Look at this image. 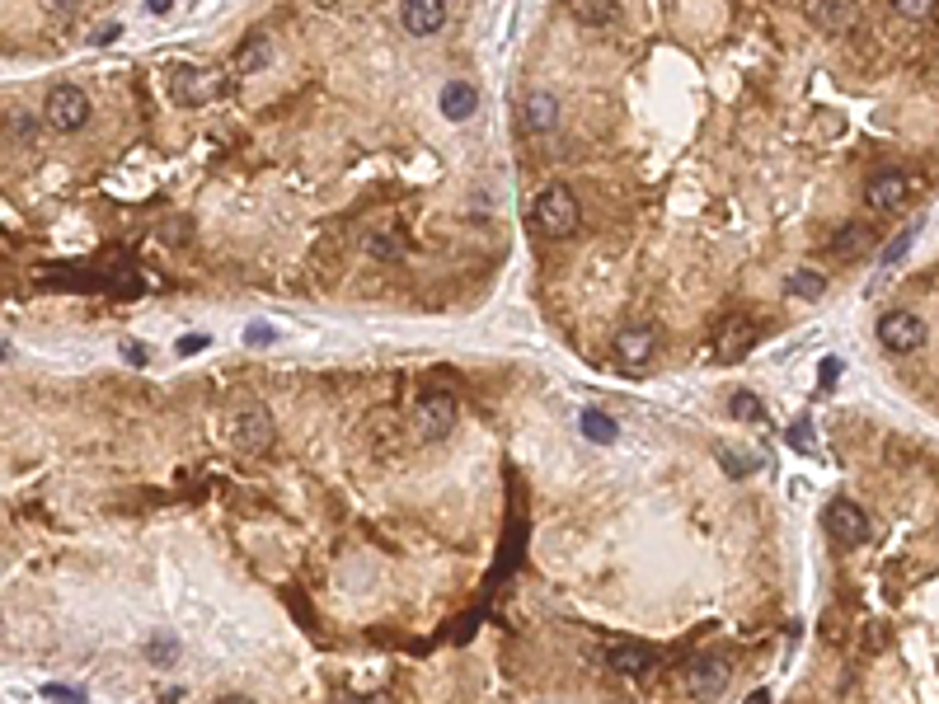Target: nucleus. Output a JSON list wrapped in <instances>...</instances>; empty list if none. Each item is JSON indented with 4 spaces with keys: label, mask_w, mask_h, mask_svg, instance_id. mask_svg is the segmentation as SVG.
Here are the masks:
<instances>
[{
    "label": "nucleus",
    "mask_w": 939,
    "mask_h": 704,
    "mask_svg": "<svg viewBox=\"0 0 939 704\" xmlns=\"http://www.w3.org/2000/svg\"><path fill=\"white\" fill-rule=\"evenodd\" d=\"M686 686H691L695 700H709V695H724L728 686V667L719 658H700L691 662V672H686Z\"/></svg>",
    "instance_id": "13"
},
{
    "label": "nucleus",
    "mask_w": 939,
    "mask_h": 704,
    "mask_svg": "<svg viewBox=\"0 0 939 704\" xmlns=\"http://www.w3.org/2000/svg\"><path fill=\"white\" fill-rule=\"evenodd\" d=\"M907 198H911V179L902 169H878V174H869V184H864V207H869V212H897Z\"/></svg>",
    "instance_id": "7"
},
{
    "label": "nucleus",
    "mask_w": 939,
    "mask_h": 704,
    "mask_svg": "<svg viewBox=\"0 0 939 704\" xmlns=\"http://www.w3.org/2000/svg\"><path fill=\"white\" fill-rule=\"evenodd\" d=\"M43 118L52 132H80V127L90 123V99H85V90H76V85H57V90L47 94Z\"/></svg>",
    "instance_id": "4"
},
{
    "label": "nucleus",
    "mask_w": 939,
    "mask_h": 704,
    "mask_svg": "<svg viewBox=\"0 0 939 704\" xmlns=\"http://www.w3.org/2000/svg\"><path fill=\"white\" fill-rule=\"evenodd\" d=\"M43 695L47 700H85V690L76 686H43Z\"/></svg>",
    "instance_id": "25"
},
{
    "label": "nucleus",
    "mask_w": 939,
    "mask_h": 704,
    "mask_svg": "<svg viewBox=\"0 0 939 704\" xmlns=\"http://www.w3.org/2000/svg\"><path fill=\"white\" fill-rule=\"evenodd\" d=\"M907 245H911V230H902V235H897L893 245H888V263L902 259V254H907Z\"/></svg>",
    "instance_id": "26"
},
{
    "label": "nucleus",
    "mask_w": 939,
    "mask_h": 704,
    "mask_svg": "<svg viewBox=\"0 0 939 704\" xmlns=\"http://www.w3.org/2000/svg\"><path fill=\"white\" fill-rule=\"evenodd\" d=\"M653 348H658V329L653 324H625L616 334V357L625 367H644L648 357H653Z\"/></svg>",
    "instance_id": "11"
},
{
    "label": "nucleus",
    "mask_w": 939,
    "mask_h": 704,
    "mask_svg": "<svg viewBox=\"0 0 939 704\" xmlns=\"http://www.w3.org/2000/svg\"><path fill=\"white\" fill-rule=\"evenodd\" d=\"M400 24L409 38H432V33H442L447 29V0H404Z\"/></svg>",
    "instance_id": "9"
},
{
    "label": "nucleus",
    "mask_w": 939,
    "mask_h": 704,
    "mask_svg": "<svg viewBox=\"0 0 939 704\" xmlns=\"http://www.w3.org/2000/svg\"><path fill=\"white\" fill-rule=\"evenodd\" d=\"M789 296H799V301H822V291H827V277L813 273V268H799V273H789Z\"/></svg>",
    "instance_id": "20"
},
{
    "label": "nucleus",
    "mask_w": 939,
    "mask_h": 704,
    "mask_svg": "<svg viewBox=\"0 0 939 704\" xmlns=\"http://www.w3.org/2000/svg\"><path fill=\"white\" fill-rule=\"evenodd\" d=\"M123 357H132V362L141 367V362H146V348H141V343H123Z\"/></svg>",
    "instance_id": "28"
},
{
    "label": "nucleus",
    "mask_w": 939,
    "mask_h": 704,
    "mask_svg": "<svg viewBox=\"0 0 939 704\" xmlns=\"http://www.w3.org/2000/svg\"><path fill=\"white\" fill-rule=\"evenodd\" d=\"M869 245H874V235L864 226H846L832 235V254H841V259H855V254H864Z\"/></svg>",
    "instance_id": "19"
},
{
    "label": "nucleus",
    "mask_w": 939,
    "mask_h": 704,
    "mask_svg": "<svg viewBox=\"0 0 939 704\" xmlns=\"http://www.w3.org/2000/svg\"><path fill=\"white\" fill-rule=\"evenodd\" d=\"M273 437H278V428H273V414H268L263 404H245V409L235 414L231 442L240 456H268V451H273Z\"/></svg>",
    "instance_id": "2"
},
{
    "label": "nucleus",
    "mask_w": 939,
    "mask_h": 704,
    "mask_svg": "<svg viewBox=\"0 0 939 704\" xmlns=\"http://www.w3.org/2000/svg\"><path fill=\"white\" fill-rule=\"evenodd\" d=\"M569 15L587 29H611L616 24V0H569Z\"/></svg>",
    "instance_id": "17"
},
{
    "label": "nucleus",
    "mask_w": 939,
    "mask_h": 704,
    "mask_svg": "<svg viewBox=\"0 0 939 704\" xmlns=\"http://www.w3.org/2000/svg\"><path fill=\"white\" fill-rule=\"evenodd\" d=\"M371 254L376 259H400V245H390L385 235H371Z\"/></svg>",
    "instance_id": "24"
},
{
    "label": "nucleus",
    "mask_w": 939,
    "mask_h": 704,
    "mask_svg": "<svg viewBox=\"0 0 939 704\" xmlns=\"http://www.w3.org/2000/svg\"><path fill=\"white\" fill-rule=\"evenodd\" d=\"M268 62H273V38L268 33H249L245 43L235 47V71L240 76H259Z\"/></svg>",
    "instance_id": "15"
},
{
    "label": "nucleus",
    "mask_w": 939,
    "mask_h": 704,
    "mask_svg": "<svg viewBox=\"0 0 939 704\" xmlns=\"http://www.w3.org/2000/svg\"><path fill=\"white\" fill-rule=\"evenodd\" d=\"M893 10L902 19H911V24H921V19L935 15V0H893Z\"/></svg>",
    "instance_id": "22"
},
{
    "label": "nucleus",
    "mask_w": 939,
    "mask_h": 704,
    "mask_svg": "<svg viewBox=\"0 0 939 704\" xmlns=\"http://www.w3.org/2000/svg\"><path fill=\"white\" fill-rule=\"evenodd\" d=\"M878 343H883V352H893V357H911V352L925 348V320L916 310H888V315L878 320Z\"/></svg>",
    "instance_id": "3"
},
{
    "label": "nucleus",
    "mask_w": 939,
    "mask_h": 704,
    "mask_svg": "<svg viewBox=\"0 0 939 704\" xmlns=\"http://www.w3.org/2000/svg\"><path fill=\"white\" fill-rule=\"evenodd\" d=\"M578 221H583V212H578L573 188L545 184L536 198H531V226H536V235H545V240H569L573 230H578Z\"/></svg>",
    "instance_id": "1"
},
{
    "label": "nucleus",
    "mask_w": 939,
    "mask_h": 704,
    "mask_svg": "<svg viewBox=\"0 0 939 704\" xmlns=\"http://www.w3.org/2000/svg\"><path fill=\"white\" fill-rule=\"evenodd\" d=\"M475 108H479V94L470 80H451L447 90H442V118H451V123H465Z\"/></svg>",
    "instance_id": "16"
},
{
    "label": "nucleus",
    "mask_w": 939,
    "mask_h": 704,
    "mask_svg": "<svg viewBox=\"0 0 939 704\" xmlns=\"http://www.w3.org/2000/svg\"><path fill=\"white\" fill-rule=\"evenodd\" d=\"M249 343H273V329H249Z\"/></svg>",
    "instance_id": "30"
},
{
    "label": "nucleus",
    "mask_w": 939,
    "mask_h": 704,
    "mask_svg": "<svg viewBox=\"0 0 939 704\" xmlns=\"http://www.w3.org/2000/svg\"><path fill=\"white\" fill-rule=\"evenodd\" d=\"M578 428H583V437H592L597 446H606V442H616V437H620L616 418L601 414V409H583V414H578Z\"/></svg>",
    "instance_id": "18"
},
{
    "label": "nucleus",
    "mask_w": 939,
    "mask_h": 704,
    "mask_svg": "<svg viewBox=\"0 0 939 704\" xmlns=\"http://www.w3.org/2000/svg\"><path fill=\"white\" fill-rule=\"evenodd\" d=\"M451 428H456V399L451 395H423L414 404V432L423 442L451 437Z\"/></svg>",
    "instance_id": "6"
},
{
    "label": "nucleus",
    "mask_w": 939,
    "mask_h": 704,
    "mask_svg": "<svg viewBox=\"0 0 939 704\" xmlns=\"http://www.w3.org/2000/svg\"><path fill=\"white\" fill-rule=\"evenodd\" d=\"M29 132H33L29 118H10V137H15V141H29Z\"/></svg>",
    "instance_id": "27"
},
{
    "label": "nucleus",
    "mask_w": 939,
    "mask_h": 704,
    "mask_svg": "<svg viewBox=\"0 0 939 704\" xmlns=\"http://www.w3.org/2000/svg\"><path fill=\"white\" fill-rule=\"evenodd\" d=\"M836 367H841L836 357H827V362H822V385H832V381H836Z\"/></svg>",
    "instance_id": "29"
},
{
    "label": "nucleus",
    "mask_w": 939,
    "mask_h": 704,
    "mask_svg": "<svg viewBox=\"0 0 939 704\" xmlns=\"http://www.w3.org/2000/svg\"><path fill=\"white\" fill-rule=\"evenodd\" d=\"M170 94L184 108H198V104H207V99L221 94V76H216V71H202V66H174L170 71Z\"/></svg>",
    "instance_id": "5"
},
{
    "label": "nucleus",
    "mask_w": 939,
    "mask_h": 704,
    "mask_svg": "<svg viewBox=\"0 0 939 704\" xmlns=\"http://www.w3.org/2000/svg\"><path fill=\"white\" fill-rule=\"evenodd\" d=\"M822 521H827V536H832L836 545H846V550H855V545L869 540V517H864L855 503H846V498H836V503L822 512Z\"/></svg>",
    "instance_id": "8"
},
{
    "label": "nucleus",
    "mask_w": 939,
    "mask_h": 704,
    "mask_svg": "<svg viewBox=\"0 0 939 704\" xmlns=\"http://www.w3.org/2000/svg\"><path fill=\"white\" fill-rule=\"evenodd\" d=\"M728 409H733V418H742V423H761V418H766V409H761V399H756L752 390H738Z\"/></svg>",
    "instance_id": "21"
},
{
    "label": "nucleus",
    "mask_w": 939,
    "mask_h": 704,
    "mask_svg": "<svg viewBox=\"0 0 939 704\" xmlns=\"http://www.w3.org/2000/svg\"><path fill=\"white\" fill-rule=\"evenodd\" d=\"M559 123V99L550 90H531L522 99V127L531 132V137H545V132H555Z\"/></svg>",
    "instance_id": "12"
},
{
    "label": "nucleus",
    "mask_w": 939,
    "mask_h": 704,
    "mask_svg": "<svg viewBox=\"0 0 939 704\" xmlns=\"http://www.w3.org/2000/svg\"><path fill=\"white\" fill-rule=\"evenodd\" d=\"M752 343H756V334H752V329H747V324H742L738 334L728 329V334H724V357H738V352H747V348H752Z\"/></svg>",
    "instance_id": "23"
},
{
    "label": "nucleus",
    "mask_w": 939,
    "mask_h": 704,
    "mask_svg": "<svg viewBox=\"0 0 939 704\" xmlns=\"http://www.w3.org/2000/svg\"><path fill=\"white\" fill-rule=\"evenodd\" d=\"M179 348H184V352H198V348H207V338H198V334H193V338H184Z\"/></svg>",
    "instance_id": "31"
},
{
    "label": "nucleus",
    "mask_w": 939,
    "mask_h": 704,
    "mask_svg": "<svg viewBox=\"0 0 939 704\" xmlns=\"http://www.w3.org/2000/svg\"><path fill=\"white\" fill-rule=\"evenodd\" d=\"M808 19L822 33H850L860 24V5L855 0H808Z\"/></svg>",
    "instance_id": "10"
},
{
    "label": "nucleus",
    "mask_w": 939,
    "mask_h": 704,
    "mask_svg": "<svg viewBox=\"0 0 939 704\" xmlns=\"http://www.w3.org/2000/svg\"><path fill=\"white\" fill-rule=\"evenodd\" d=\"M606 662H611V672L616 676H625V681H639V676H648L653 672V653L648 648H639V643H620V648H611L606 653Z\"/></svg>",
    "instance_id": "14"
}]
</instances>
